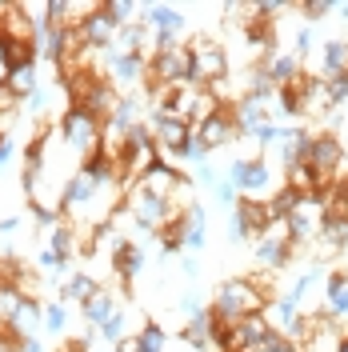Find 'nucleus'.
Instances as JSON below:
<instances>
[{"label": "nucleus", "mask_w": 348, "mask_h": 352, "mask_svg": "<svg viewBox=\"0 0 348 352\" xmlns=\"http://www.w3.org/2000/svg\"><path fill=\"white\" fill-rule=\"evenodd\" d=\"M124 212L132 217V224L140 228V232H160L164 228V220H168V212H173V204L168 200H156V197H149L144 188H136L132 184L129 192H124Z\"/></svg>", "instance_id": "0eeeda50"}, {"label": "nucleus", "mask_w": 348, "mask_h": 352, "mask_svg": "<svg viewBox=\"0 0 348 352\" xmlns=\"http://www.w3.org/2000/svg\"><path fill=\"white\" fill-rule=\"evenodd\" d=\"M92 352H96V349H92Z\"/></svg>", "instance_id": "79ce46f5"}, {"label": "nucleus", "mask_w": 348, "mask_h": 352, "mask_svg": "<svg viewBox=\"0 0 348 352\" xmlns=\"http://www.w3.org/2000/svg\"><path fill=\"white\" fill-rule=\"evenodd\" d=\"M213 192H217V200H220V204H224V208H232V204H237V200H240L237 184H232V180H228V176H224V180H220V184H217V188H213Z\"/></svg>", "instance_id": "473e14b6"}, {"label": "nucleus", "mask_w": 348, "mask_h": 352, "mask_svg": "<svg viewBox=\"0 0 348 352\" xmlns=\"http://www.w3.org/2000/svg\"><path fill=\"white\" fill-rule=\"evenodd\" d=\"M228 180L237 184V192L244 200H261V204H268V200L284 188V176H276V168H272L264 156H257V160H252V156H240V160H232Z\"/></svg>", "instance_id": "7ed1b4c3"}, {"label": "nucleus", "mask_w": 348, "mask_h": 352, "mask_svg": "<svg viewBox=\"0 0 348 352\" xmlns=\"http://www.w3.org/2000/svg\"><path fill=\"white\" fill-rule=\"evenodd\" d=\"M41 85H44V80H41V68H36V65H21V68H12V76H8V88H12L21 100H28Z\"/></svg>", "instance_id": "4be33fe9"}, {"label": "nucleus", "mask_w": 348, "mask_h": 352, "mask_svg": "<svg viewBox=\"0 0 348 352\" xmlns=\"http://www.w3.org/2000/svg\"><path fill=\"white\" fill-rule=\"evenodd\" d=\"M184 48H188V85L213 88L228 76V52H224V44L208 41V36H193Z\"/></svg>", "instance_id": "20e7f679"}, {"label": "nucleus", "mask_w": 348, "mask_h": 352, "mask_svg": "<svg viewBox=\"0 0 348 352\" xmlns=\"http://www.w3.org/2000/svg\"><path fill=\"white\" fill-rule=\"evenodd\" d=\"M124 336H129V308L120 305L116 312H112L109 324H100V329H96V340H105V344H116V340H124Z\"/></svg>", "instance_id": "5701e85b"}, {"label": "nucleus", "mask_w": 348, "mask_h": 352, "mask_svg": "<svg viewBox=\"0 0 348 352\" xmlns=\"http://www.w3.org/2000/svg\"><path fill=\"white\" fill-rule=\"evenodd\" d=\"M76 32H80L85 48H109L112 36H116V24H112V16L105 12V4H96V12L85 16V24H80Z\"/></svg>", "instance_id": "9d476101"}, {"label": "nucleus", "mask_w": 348, "mask_h": 352, "mask_svg": "<svg viewBox=\"0 0 348 352\" xmlns=\"http://www.w3.org/2000/svg\"><path fill=\"white\" fill-rule=\"evenodd\" d=\"M36 329H44V305H41V300H24L8 332H12L17 340H32V336H36Z\"/></svg>", "instance_id": "6ab92c4d"}, {"label": "nucleus", "mask_w": 348, "mask_h": 352, "mask_svg": "<svg viewBox=\"0 0 348 352\" xmlns=\"http://www.w3.org/2000/svg\"><path fill=\"white\" fill-rule=\"evenodd\" d=\"M281 129L284 124H261V129H252L244 140H257L261 148H268V144H276V136H281Z\"/></svg>", "instance_id": "c85d7f7f"}, {"label": "nucleus", "mask_w": 348, "mask_h": 352, "mask_svg": "<svg viewBox=\"0 0 348 352\" xmlns=\"http://www.w3.org/2000/svg\"><path fill=\"white\" fill-rule=\"evenodd\" d=\"M336 352H348V332L340 336V344H336Z\"/></svg>", "instance_id": "ea45409f"}, {"label": "nucleus", "mask_w": 348, "mask_h": 352, "mask_svg": "<svg viewBox=\"0 0 348 352\" xmlns=\"http://www.w3.org/2000/svg\"><path fill=\"white\" fill-rule=\"evenodd\" d=\"M204 300H200V296H196V292H184V296H180V316H184V320H193V316H200V312H204Z\"/></svg>", "instance_id": "c756f323"}, {"label": "nucleus", "mask_w": 348, "mask_h": 352, "mask_svg": "<svg viewBox=\"0 0 348 352\" xmlns=\"http://www.w3.org/2000/svg\"><path fill=\"white\" fill-rule=\"evenodd\" d=\"M100 129H105V120L92 116V112H85V109H76V104H68V109L61 112V120H56V136L65 140L68 153L76 156L80 164L100 153Z\"/></svg>", "instance_id": "f03ea898"}, {"label": "nucleus", "mask_w": 348, "mask_h": 352, "mask_svg": "<svg viewBox=\"0 0 348 352\" xmlns=\"http://www.w3.org/2000/svg\"><path fill=\"white\" fill-rule=\"evenodd\" d=\"M316 72H320L325 80L348 76V41H328L325 48H320V65H316Z\"/></svg>", "instance_id": "a211bd4d"}, {"label": "nucleus", "mask_w": 348, "mask_h": 352, "mask_svg": "<svg viewBox=\"0 0 348 352\" xmlns=\"http://www.w3.org/2000/svg\"><path fill=\"white\" fill-rule=\"evenodd\" d=\"M52 96H56V92H52L48 85H41V88H36V92H32V96L21 104V109H28V116L44 120V116H52Z\"/></svg>", "instance_id": "b1692460"}, {"label": "nucleus", "mask_w": 348, "mask_h": 352, "mask_svg": "<svg viewBox=\"0 0 348 352\" xmlns=\"http://www.w3.org/2000/svg\"><path fill=\"white\" fill-rule=\"evenodd\" d=\"M105 12L112 16V24H116V28L136 24V16H132V12H136V4H132V0H105Z\"/></svg>", "instance_id": "a878e982"}, {"label": "nucleus", "mask_w": 348, "mask_h": 352, "mask_svg": "<svg viewBox=\"0 0 348 352\" xmlns=\"http://www.w3.org/2000/svg\"><path fill=\"white\" fill-rule=\"evenodd\" d=\"M217 168H213V164H208V160H204V164H200V168H193V180L196 184H200V188H217L220 180H217Z\"/></svg>", "instance_id": "2f4dec72"}, {"label": "nucleus", "mask_w": 348, "mask_h": 352, "mask_svg": "<svg viewBox=\"0 0 348 352\" xmlns=\"http://www.w3.org/2000/svg\"><path fill=\"white\" fill-rule=\"evenodd\" d=\"M65 329H68V308H65V300L44 305V332H48V336H61Z\"/></svg>", "instance_id": "393cba45"}, {"label": "nucleus", "mask_w": 348, "mask_h": 352, "mask_svg": "<svg viewBox=\"0 0 348 352\" xmlns=\"http://www.w3.org/2000/svg\"><path fill=\"white\" fill-rule=\"evenodd\" d=\"M180 160H184V164H193V168H200V164L208 160V148L196 140V132H188V140H184V148H180Z\"/></svg>", "instance_id": "bb28decb"}, {"label": "nucleus", "mask_w": 348, "mask_h": 352, "mask_svg": "<svg viewBox=\"0 0 348 352\" xmlns=\"http://www.w3.org/2000/svg\"><path fill=\"white\" fill-rule=\"evenodd\" d=\"M336 12H340V16L348 21V4H336Z\"/></svg>", "instance_id": "a19ab883"}, {"label": "nucleus", "mask_w": 348, "mask_h": 352, "mask_svg": "<svg viewBox=\"0 0 348 352\" xmlns=\"http://www.w3.org/2000/svg\"><path fill=\"white\" fill-rule=\"evenodd\" d=\"M264 305H268V296H264L248 276H228V280L217 285L208 312L217 316V324H237V320H244V316L264 312Z\"/></svg>", "instance_id": "f257e3e1"}, {"label": "nucleus", "mask_w": 348, "mask_h": 352, "mask_svg": "<svg viewBox=\"0 0 348 352\" xmlns=\"http://www.w3.org/2000/svg\"><path fill=\"white\" fill-rule=\"evenodd\" d=\"M21 352H44V344L32 336V340H21Z\"/></svg>", "instance_id": "58836bf2"}, {"label": "nucleus", "mask_w": 348, "mask_h": 352, "mask_svg": "<svg viewBox=\"0 0 348 352\" xmlns=\"http://www.w3.org/2000/svg\"><path fill=\"white\" fill-rule=\"evenodd\" d=\"M12 76V65H8V52H4V41H0V85H8Z\"/></svg>", "instance_id": "f704fd0d"}, {"label": "nucleus", "mask_w": 348, "mask_h": 352, "mask_svg": "<svg viewBox=\"0 0 348 352\" xmlns=\"http://www.w3.org/2000/svg\"><path fill=\"white\" fill-rule=\"evenodd\" d=\"M96 276H88V272H68V280L61 285V300H72V305H85L96 296Z\"/></svg>", "instance_id": "aec40b11"}, {"label": "nucleus", "mask_w": 348, "mask_h": 352, "mask_svg": "<svg viewBox=\"0 0 348 352\" xmlns=\"http://www.w3.org/2000/svg\"><path fill=\"white\" fill-rule=\"evenodd\" d=\"M224 109L220 104V96L213 92V88H196L193 92V116H188V129H200L208 116H217V112Z\"/></svg>", "instance_id": "412c9836"}, {"label": "nucleus", "mask_w": 348, "mask_h": 352, "mask_svg": "<svg viewBox=\"0 0 348 352\" xmlns=\"http://www.w3.org/2000/svg\"><path fill=\"white\" fill-rule=\"evenodd\" d=\"M208 244V212H204V204H188L184 208V236H180V248H188V252H200Z\"/></svg>", "instance_id": "9b49d317"}, {"label": "nucleus", "mask_w": 348, "mask_h": 352, "mask_svg": "<svg viewBox=\"0 0 348 352\" xmlns=\"http://www.w3.org/2000/svg\"><path fill=\"white\" fill-rule=\"evenodd\" d=\"M112 272H116V276H120V285H136V276H140V272H144V248H140V244H120V248H116V252H112Z\"/></svg>", "instance_id": "f8f14e48"}, {"label": "nucleus", "mask_w": 348, "mask_h": 352, "mask_svg": "<svg viewBox=\"0 0 348 352\" xmlns=\"http://www.w3.org/2000/svg\"><path fill=\"white\" fill-rule=\"evenodd\" d=\"M140 24L149 32H180L184 28V16H180V8H173V4H144Z\"/></svg>", "instance_id": "4468645a"}, {"label": "nucleus", "mask_w": 348, "mask_h": 352, "mask_svg": "<svg viewBox=\"0 0 348 352\" xmlns=\"http://www.w3.org/2000/svg\"><path fill=\"white\" fill-rule=\"evenodd\" d=\"M0 352H21V340L12 332H0Z\"/></svg>", "instance_id": "c9c22d12"}, {"label": "nucleus", "mask_w": 348, "mask_h": 352, "mask_svg": "<svg viewBox=\"0 0 348 352\" xmlns=\"http://www.w3.org/2000/svg\"><path fill=\"white\" fill-rule=\"evenodd\" d=\"M21 104H24V100L12 92V88L0 85V112H8V116H21Z\"/></svg>", "instance_id": "7c9ffc66"}, {"label": "nucleus", "mask_w": 348, "mask_h": 352, "mask_svg": "<svg viewBox=\"0 0 348 352\" xmlns=\"http://www.w3.org/2000/svg\"><path fill=\"white\" fill-rule=\"evenodd\" d=\"M301 12H305L308 21H325L328 12H336V4L332 0H305V4H296Z\"/></svg>", "instance_id": "cd10ccee"}, {"label": "nucleus", "mask_w": 348, "mask_h": 352, "mask_svg": "<svg viewBox=\"0 0 348 352\" xmlns=\"http://www.w3.org/2000/svg\"><path fill=\"white\" fill-rule=\"evenodd\" d=\"M213 332H217V316L204 308L200 316L184 320V332H180V340H184V344H193L196 352H208V349H213Z\"/></svg>", "instance_id": "ddd939ff"}, {"label": "nucleus", "mask_w": 348, "mask_h": 352, "mask_svg": "<svg viewBox=\"0 0 348 352\" xmlns=\"http://www.w3.org/2000/svg\"><path fill=\"white\" fill-rule=\"evenodd\" d=\"M340 160H345V144L336 132H308V144H305V164L320 176V184H332L336 173H340Z\"/></svg>", "instance_id": "423d86ee"}, {"label": "nucleus", "mask_w": 348, "mask_h": 352, "mask_svg": "<svg viewBox=\"0 0 348 352\" xmlns=\"http://www.w3.org/2000/svg\"><path fill=\"white\" fill-rule=\"evenodd\" d=\"M196 132V140L208 148V153H217V148H224V144H232V140H240V132H237V124H232V116H228V109H220L217 116H208L200 129H193Z\"/></svg>", "instance_id": "1a4fd4ad"}, {"label": "nucleus", "mask_w": 348, "mask_h": 352, "mask_svg": "<svg viewBox=\"0 0 348 352\" xmlns=\"http://www.w3.org/2000/svg\"><path fill=\"white\" fill-rule=\"evenodd\" d=\"M284 188H288V192H296V197H312V192H325L320 176L312 173L305 160H296V164H288V168H284Z\"/></svg>", "instance_id": "dca6fc26"}, {"label": "nucleus", "mask_w": 348, "mask_h": 352, "mask_svg": "<svg viewBox=\"0 0 348 352\" xmlns=\"http://www.w3.org/2000/svg\"><path fill=\"white\" fill-rule=\"evenodd\" d=\"M12 153H17V140H12V136H0V168L12 160Z\"/></svg>", "instance_id": "72a5a7b5"}, {"label": "nucleus", "mask_w": 348, "mask_h": 352, "mask_svg": "<svg viewBox=\"0 0 348 352\" xmlns=\"http://www.w3.org/2000/svg\"><path fill=\"white\" fill-rule=\"evenodd\" d=\"M328 217V200L325 192H312V197H296V204L288 208V236H292V256H296V248H305V244L316 241V232H320V224Z\"/></svg>", "instance_id": "39448f33"}, {"label": "nucleus", "mask_w": 348, "mask_h": 352, "mask_svg": "<svg viewBox=\"0 0 348 352\" xmlns=\"http://www.w3.org/2000/svg\"><path fill=\"white\" fill-rule=\"evenodd\" d=\"M180 272H184L188 280H196V272H200V264H196V256H184V264H180Z\"/></svg>", "instance_id": "e433bc0d"}, {"label": "nucleus", "mask_w": 348, "mask_h": 352, "mask_svg": "<svg viewBox=\"0 0 348 352\" xmlns=\"http://www.w3.org/2000/svg\"><path fill=\"white\" fill-rule=\"evenodd\" d=\"M116 308H120V305H116V296H112L109 288H96V296L80 305V316H85L88 329H100V324H109V320H112V312H116Z\"/></svg>", "instance_id": "f3484780"}, {"label": "nucleus", "mask_w": 348, "mask_h": 352, "mask_svg": "<svg viewBox=\"0 0 348 352\" xmlns=\"http://www.w3.org/2000/svg\"><path fill=\"white\" fill-rule=\"evenodd\" d=\"M264 72H268V80H272V88H284V85H292L305 68H301V56L288 48V52H276L272 60H264Z\"/></svg>", "instance_id": "2eb2a0df"}, {"label": "nucleus", "mask_w": 348, "mask_h": 352, "mask_svg": "<svg viewBox=\"0 0 348 352\" xmlns=\"http://www.w3.org/2000/svg\"><path fill=\"white\" fill-rule=\"evenodd\" d=\"M268 220H272L268 204L240 197L237 204H232V224H228V232H232V241H257V236L264 232V224H268Z\"/></svg>", "instance_id": "6e6552de"}, {"label": "nucleus", "mask_w": 348, "mask_h": 352, "mask_svg": "<svg viewBox=\"0 0 348 352\" xmlns=\"http://www.w3.org/2000/svg\"><path fill=\"white\" fill-rule=\"evenodd\" d=\"M17 224H21V220H17V217H4V220H0V232L8 236V232H17Z\"/></svg>", "instance_id": "4c0bfd02"}]
</instances>
